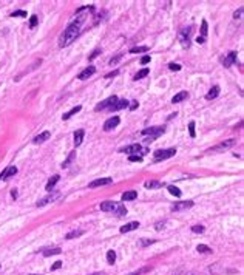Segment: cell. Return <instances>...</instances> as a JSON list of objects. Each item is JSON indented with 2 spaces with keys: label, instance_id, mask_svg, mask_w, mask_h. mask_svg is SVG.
<instances>
[{
  "label": "cell",
  "instance_id": "obj_38",
  "mask_svg": "<svg viewBox=\"0 0 244 275\" xmlns=\"http://www.w3.org/2000/svg\"><path fill=\"white\" fill-rule=\"evenodd\" d=\"M128 161H131V162H141L142 161V156H141V155H131V156L128 158Z\"/></svg>",
  "mask_w": 244,
  "mask_h": 275
},
{
  "label": "cell",
  "instance_id": "obj_43",
  "mask_svg": "<svg viewBox=\"0 0 244 275\" xmlns=\"http://www.w3.org/2000/svg\"><path fill=\"white\" fill-rule=\"evenodd\" d=\"M62 268V261H56L53 266H51V271H57V269H60Z\"/></svg>",
  "mask_w": 244,
  "mask_h": 275
},
{
  "label": "cell",
  "instance_id": "obj_3",
  "mask_svg": "<svg viewBox=\"0 0 244 275\" xmlns=\"http://www.w3.org/2000/svg\"><path fill=\"white\" fill-rule=\"evenodd\" d=\"M164 132H165L164 127H150V128L142 130V135L144 136H155V138H158L159 135H162Z\"/></svg>",
  "mask_w": 244,
  "mask_h": 275
},
{
  "label": "cell",
  "instance_id": "obj_25",
  "mask_svg": "<svg viewBox=\"0 0 244 275\" xmlns=\"http://www.w3.org/2000/svg\"><path fill=\"white\" fill-rule=\"evenodd\" d=\"M60 252H62L60 247H54V249H47V250H43L42 255H43V256H51V255H59Z\"/></svg>",
  "mask_w": 244,
  "mask_h": 275
},
{
  "label": "cell",
  "instance_id": "obj_21",
  "mask_svg": "<svg viewBox=\"0 0 244 275\" xmlns=\"http://www.w3.org/2000/svg\"><path fill=\"white\" fill-rule=\"evenodd\" d=\"M136 196H138V192L136 190L125 192V193H122V201H133V199H136Z\"/></svg>",
  "mask_w": 244,
  "mask_h": 275
},
{
  "label": "cell",
  "instance_id": "obj_31",
  "mask_svg": "<svg viewBox=\"0 0 244 275\" xmlns=\"http://www.w3.org/2000/svg\"><path fill=\"white\" fill-rule=\"evenodd\" d=\"M196 250L200 252V253H212V249H210L209 246H205V244H198Z\"/></svg>",
  "mask_w": 244,
  "mask_h": 275
},
{
  "label": "cell",
  "instance_id": "obj_54",
  "mask_svg": "<svg viewBox=\"0 0 244 275\" xmlns=\"http://www.w3.org/2000/svg\"><path fill=\"white\" fill-rule=\"evenodd\" d=\"M30 275H37V274H30Z\"/></svg>",
  "mask_w": 244,
  "mask_h": 275
},
{
  "label": "cell",
  "instance_id": "obj_32",
  "mask_svg": "<svg viewBox=\"0 0 244 275\" xmlns=\"http://www.w3.org/2000/svg\"><path fill=\"white\" fill-rule=\"evenodd\" d=\"M168 192H170V193L173 195V196H176V198H179L181 195H182V192H181L178 187H175V186H168Z\"/></svg>",
  "mask_w": 244,
  "mask_h": 275
},
{
  "label": "cell",
  "instance_id": "obj_15",
  "mask_svg": "<svg viewBox=\"0 0 244 275\" xmlns=\"http://www.w3.org/2000/svg\"><path fill=\"white\" fill-rule=\"evenodd\" d=\"M127 107H128V100H125V99H121L119 100V99H117L116 104L110 110H111V111H117V110H122V108H127Z\"/></svg>",
  "mask_w": 244,
  "mask_h": 275
},
{
  "label": "cell",
  "instance_id": "obj_47",
  "mask_svg": "<svg viewBox=\"0 0 244 275\" xmlns=\"http://www.w3.org/2000/svg\"><path fill=\"white\" fill-rule=\"evenodd\" d=\"M241 14H243V8H240L238 11H235L233 17H235V19H241Z\"/></svg>",
  "mask_w": 244,
  "mask_h": 275
},
{
  "label": "cell",
  "instance_id": "obj_28",
  "mask_svg": "<svg viewBox=\"0 0 244 275\" xmlns=\"http://www.w3.org/2000/svg\"><path fill=\"white\" fill-rule=\"evenodd\" d=\"M57 196H59L57 193H56V195H51V196H47V198H43V199L37 201V204H36V206H37V207H42V206H45V204H48V203H50V201H53L54 198H57Z\"/></svg>",
  "mask_w": 244,
  "mask_h": 275
},
{
  "label": "cell",
  "instance_id": "obj_52",
  "mask_svg": "<svg viewBox=\"0 0 244 275\" xmlns=\"http://www.w3.org/2000/svg\"><path fill=\"white\" fill-rule=\"evenodd\" d=\"M11 196H13V198H17V190H13V192H11Z\"/></svg>",
  "mask_w": 244,
  "mask_h": 275
},
{
  "label": "cell",
  "instance_id": "obj_34",
  "mask_svg": "<svg viewBox=\"0 0 244 275\" xmlns=\"http://www.w3.org/2000/svg\"><path fill=\"white\" fill-rule=\"evenodd\" d=\"M113 213H116L117 216H124V215H127V209H125L122 204H119V206H117V209L114 210Z\"/></svg>",
  "mask_w": 244,
  "mask_h": 275
},
{
  "label": "cell",
  "instance_id": "obj_46",
  "mask_svg": "<svg viewBox=\"0 0 244 275\" xmlns=\"http://www.w3.org/2000/svg\"><path fill=\"white\" fill-rule=\"evenodd\" d=\"M138 100H131V104H128V107H130V110H136L138 108Z\"/></svg>",
  "mask_w": 244,
  "mask_h": 275
},
{
  "label": "cell",
  "instance_id": "obj_18",
  "mask_svg": "<svg viewBox=\"0 0 244 275\" xmlns=\"http://www.w3.org/2000/svg\"><path fill=\"white\" fill-rule=\"evenodd\" d=\"M187 97H188V93H187V91H181V93H178V94L173 96L171 102H173V104H179V102H182V100H185Z\"/></svg>",
  "mask_w": 244,
  "mask_h": 275
},
{
  "label": "cell",
  "instance_id": "obj_23",
  "mask_svg": "<svg viewBox=\"0 0 244 275\" xmlns=\"http://www.w3.org/2000/svg\"><path fill=\"white\" fill-rule=\"evenodd\" d=\"M59 179H60V176H59V175H54V176H53V178H51V179L47 182V187H45V189H47L48 192H51V190L54 189V186L57 184V181H59Z\"/></svg>",
  "mask_w": 244,
  "mask_h": 275
},
{
  "label": "cell",
  "instance_id": "obj_29",
  "mask_svg": "<svg viewBox=\"0 0 244 275\" xmlns=\"http://www.w3.org/2000/svg\"><path fill=\"white\" fill-rule=\"evenodd\" d=\"M148 73H150V71H148V68H142L141 71H138L136 74H134V77H133V79H134V80H139V79H142V77H145V76L148 74Z\"/></svg>",
  "mask_w": 244,
  "mask_h": 275
},
{
  "label": "cell",
  "instance_id": "obj_48",
  "mask_svg": "<svg viewBox=\"0 0 244 275\" xmlns=\"http://www.w3.org/2000/svg\"><path fill=\"white\" fill-rule=\"evenodd\" d=\"M150 62V56H144L142 59H141V63L142 65H145V63H148Z\"/></svg>",
  "mask_w": 244,
  "mask_h": 275
},
{
  "label": "cell",
  "instance_id": "obj_39",
  "mask_svg": "<svg viewBox=\"0 0 244 275\" xmlns=\"http://www.w3.org/2000/svg\"><path fill=\"white\" fill-rule=\"evenodd\" d=\"M188 133H190L192 138L196 136V133H195V122H190V124H188Z\"/></svg>",
  "mask_w": 244,
  "mask_h": 275
},
{
  "label": "cell",
  "instance_id": "obj_10",
  "mask_svg": "<svg viewBox=\"0 0 244 275\" xmlns=\"http://www.w3.org/2000/svg\"><path fill=\"white\" fill-rule=\"evenodd\" d=\"M142 149H141V145L139 144H131V145H127V147H124V149H121L119 152H122V153H127V155H138V152H141Z\"/></svg>",
  "mask_w": 244,
  "mask_h": 275
},
{
  "label": "cell",
  "instance_id": "obj_24",
  "mask_svg": "<svg viewBox=\"0 0 244 275\" xmlns=\"http://www.w3.org/2000/svg\"><path fill=\"white\" fill-rule=\"evenodd\" d=\"M80 108H82V107H80V105H76L74 108H71V110H70V111H68V113H65L64 116H62V119H64V121H67V119H70V117H71V116H73V114L79 113V111H80Z\"/></svg>",
  "mask_w": 244,
  "mask_h": 275
},
{
  "label": "cell",
  "instance_id": "obj_44",
  "mask_svg": "<svg viewBox=\"0 0 244 275\" xmlns=\"http://www.w3.org/2000/svg\"><path fill=\"white\" fill-rule=\"evenodd\" d=\"M121 57H122V56H121V54H117V56H116V57H113V59L110 60V65H116V63H117V62H119V60H121Z\"/></svg>",
  "mask_w": 244,
  "mask_h": 275
},
{
  "label": "cell",
  "instance_id": "obj_49",
  "mask_svg": "<svg viewBox=\"0 0 244 275\" xmlns=\"http://www.w3.org/2000/svg\"><path fill=\"white\" fill-rule=\"evenodd\" d=\"M99 53H101V50H96V51H93V54L90 56V60H93L96 56H99Z\"/></svg>",
  "mask_w": 244,
  "mask_h": 275
},
{
  "label": "cell",
  "instance_id": "obj_26",
  "mask_svg": "<svg viewBox=\"0 0 244 275\" xmlns=\"http://www.w3.org/2000/svg\"><path fill=\"white\" fill-rule=\"evenodd\" d=\"M80 235H84V230H82V229H77V230L68 232L65 238H67V240H73V238H77V236H80Z\"/></svg>",
  "mask_w": 244,
  "mask_h": 275
},
{
  "label": "cell",
  "instance_id": "obj_11",
  "mask_svg": "<svg viewBox=\"0 0 244 275\" xmlns=\"http://www.w3.org/2000/svg\"><path fill=\"white\" fill-rule=\"evenodd\" d=\"M16 173H17V167L16 166H10V167H6L2 173H0V179H8V178L14 176Z\"/></svg>",
  "mask_w": 244,
  "mask_h": 275
},
{
  "label": "cell",
  "instance_id": "obj_1",
  "mask_svg": "<svg viewBox=\"0 0 244 275\" xmlns=\"http://www.w3.org/2000/svg\"><path fill=\"white\" fill-rule=\"evenodd\" d=\"M85 20V16H79L74 22H71L68 25V28L60 34L59 37V47L64 48V47H68L70 43H73L76 40V37L80 34V26H82V22Z\"/></svg>",
  "mask_w": 244,
  "mask_h": 275
},
{
  "label": "cell",
  "instance_id": "obj_5",
  "mask_svg": "<svg viewBox=\"0 0 244 275\" xmlns=\"http://www.w3.org/2000/svg\"><path fill=\"white\" fill-rule=\"evenodd\" d=\"M190 31H192V28H187V30L179 33V40H181V45H182L184 48L190 47V37H188V36H190Z\"/></svg>",
  "mask_w": 244,
  "mask_h": 275
},
{
  "label": "cell",
  "instance_id": "obj_50",
  "mask_svg": "<svg viewBox=\"0 0 244 275\" xmlns=\"http://www.w3.org/2000/svg\"><path fill=\"white\" fill-rule=\"evenodd\" d=\"M196 42L200 43V45H202V43L205 42V39H204V37H201V36H198V37H196Z\"/></svg>",
  "mask_w": 244,
  "mask_h": 275
},
{
  "label": "cell",
  "instance_id": "obj_33",
  "mask_svg": "<svg viewBox=\"0 0 244 275\" xmlns=\"http://www.w3.org/2000/svg\"><path fill=\"white\" fill-rule=\"evenodd\" d=\"M150 271H151L150 266H145V268H141V269L134 271V272H131V274H128V275H142V274H147V272H150Z\"/></svg>",
  "mask_w": 244,
  "mask_h": 275
},
{
  "label": "cell",
  "instance_id": "obj_36",
  "mask_svg": "<svg viewBox=\"0 0 244 275\" xmlns=\"http://www.w3.org/2000/svg\"><path fill=\"white\" fill-rule=\"evenodd\" d=\"M192 232H195V233H202V232H204V226H201V224L192 226Z\"/></svg>",
  "mask_w": 244,
  "mask_h": 275
},
{
  "label": "cell",
  "instance_id": "obj_40",
  "mask_svg": "<svg viewBox=\"0 0 244 275\" xmlns=\"http://www.w3.org/2000/svg\"><path fill=\"white\" fill-rule=\"evenodd\" d=\"M36 25H37V16H31V19H30V26H31V28H34Z\"/></svg>",
  "mask_w": 244,
  "mask_h": 275
},
{
  "label": "cell",
  "instance_id": "obj_35",
  "mask_svg": "<svg viewBox=\"0 0 244 275\" xmlns=\"http://www.w3.org/2000/svg\"><path fill=\"white\" fill-rule=\"evenodd\" d=\"M145 51H148V48H147V47H134V48H131V50H130V54H136V53H145Z\"/></svg>",
  "mask_w": 244,
  "mask_h": 275
},
{
  "label": "cell",
  "instance_id": "obj_9",
  "mask_svg": "<svg viewBox=\"0 0 244 275\" xmlns=\"http://www.w3.org/2000/svg\"><path fill=\"white\" fill-rule=\"evenodd\" d=\"M192 206H193V201H179V203L171 206V210H173V212H179V210L190 209Z\"/></svg>",
  "mask_w": 244,
  "mask_h": 275
},
{
  "label": "cell",
  "instance_id": "obj_20",
  "mask_svg": "<svg viewBox=\"0 0 244 275\" xmlns=\"http://www.w3.org/2000/svg\"><path fill=\"white\" fill-rule=\"evenodd\" d=\"M84 136H85V132H84V130H77V132H74V145H76V147L82 144Z\"/></svg>",
  "mask_w": 244,
  "mask_h": 275
},
{
  "label": "cell",
  "instance_id": "obj_19",
  "mask_svg": "<svg viewBox=\"0 0 244 275\" xmlns=\"http://www.w3.org/2000/svg\"><path fill=\"white\" fill-rule=\"evenodd\" d=\"M144 186H145L147 189H161L162 186H164V182L151 179V181H145V184H144Z\"/></svg>",
  "mask_w": 244,
  "mask_h": 275
},
{
  "label": "cell",
  "instance_id": "obj_17",
  "mask_svg": "<svg viewBox=\"0 0 244 275\" xmlns=\"http://www.w3.org/2000/svg\"><path fill=\"white\" fill-rule=\"evenodd\" d=\"M50 136H51L50 132H43V133H40V135H37V136L34 138V144H42V142H45L47 139H50Z\"/></svg>",
  "mask_w": 244,
  "mask_h": 275
},
{
  "label": "cell",
  "instance_id": "obj_4",
  "mask_svg": "<svg viewBox=\"0 0 244 275\" xmlns=\"http://www.w3.org/2000/svg\"><path fill=\"white\" fill-rule=\"evenodd\" d=\"M116 100H117V97H116V96L113 94V96H110V97H108V99H105V100H104V102H101V104H99V105H96V108H94V110H96V111H99V110H105V108H111V107H113V105L116 104Z\"/></svg>",
  "mask_w": 244,
  "mask_h": 275
},
{
  "label": "cell",
  "instance_id": "obj_45",
  "mask_svg": "<svg viewBox=\"0 0 244 275\" xmlns=\"http://www.w3.org/2000/svg\"><path fill=\"white\" fill-rule=\"evenodd\" d=\"M117 74H119V70H114L113 73H108V74H107L105 77H107V79H113V77H114V76H117Z\"/></svg>",
  "mask_w": 244,
  "mask_h": 275
},
{
  "label": "cell",
  "instance_id": "obj_53",
  "mask_svg": "<svg viewBox=\"0 0 244 275\" xmlns=\"http://www.w3.org/2000/svg\"><path fill=\"white\" fill-rule=\"evenodd\" d=\"M93 275H102V274H93Z\"/></svg>",
  "mask_w": 244,
  "mask_h": 275
},
{
  "label": "cell",
  "instance_id": "obj_27",
  "mask_svg": "<svg viewBox=\"0 0 244 275\" xmlns=\"http://www.w3.org/2000/svg\"><path fill=\"white\" fill-rule=\"evenodd\" d=\"M74 158H76V152H71V153L68 155V158H67L64 162H62V169H67V167L70 166V164L73 162V159H74Z\"/></svg>",
  "mask_w": 244,
  "mask_h": 275
},
{
  "label": "cell",
  "instance_id": "obj_7",
  "mask_svg": "<svg viewBox=\"0 0 244 275\" xmlns=\"http://www.w3.org/2000/svg\"><path fill=\"white\" fill-rule=\"evenodd\" d=\"M111 182H113V179H111V178H99V179H94V181L90 182L88 187H90V189H96V187L108 186V184H111Z\"/></svg>",
  "mask_w": 244,
  "mask_h": 275
},
{
  "label": "cell",
  "instance_id": "obj_8",
  "mask_svg": "<svg viewBox=\"0 0 244 275\" xmlns=\"http://www.w3.org/2000/svg\"><path fill=\"white\" fill-rule=\"evenodd\" d=\"M235 142H237V139H227V141H224V142H221L218 145H215V147H212L209 152H221V150H225V149L232 147Z\"/></svg>",
  "mask_w": 244,
  "mask_h": 275
},
{
  "label": "cell",
  "instance_id": "obj_51",
  "mask_svg": "<svg viewBox=\"0 0 244 275\" xmlns=\"http://www.w3.org/2000/svg\"><path fill=\"white\" fill-rule=\"evenodd\" d=\"M164 224H165V221H162V223H158V224H156V230H161V229L164 227Z\"/></svg>",
  "mask_w": 244,
  "mask_h": 275
},
{
  "label": "cell",
  "instance_id": "obj_30",
  "mask_svg": "<svg viewBox=\"0 0 244 275\" xmlns=\"http://www.w3.org/2000/svg\"><path fill=\"white\" fill-rule=\"evenodd\" d=\"M116 261V252L114 250H108L107 252V263L108 264H114Z\"/></svg>",
  "mask_w": 244,
  "mask_h": 275
},
{
  "label": "cell",
  "instance_id": "obj_6",
  "mask_svg": "<svg viewBox=\"0 0 244 275\" xmlns=\"http://www.w3.org/2000/svg\"><path fill=\"white\" fill-rule=\"evenodd\" d=\"M119 122H121L119 116H111L110 119H107V121H105V124H104V130H105V132H110V130H113L114 127L119 125Z\"/></svg>",
  "mask_w": 244,
  "mask_h": 275
},
{
  "label": "cell",
  "instance_id": "obj_14",
  "mask_svg": "<svg viewBox=\"0 0 244 275\" xmlns=\"http://www.w3.org/2000/svg\"><path fill=\"white\" fill-rule=\"evenodd\" d=\"M139 227V223L138 221H131V223H127L125 226L121 227V233H127V232H131V230H136Z\"/></svg>",
  "mask_w": 244,
  "mask_h": 275
},
{
  "label": "cell",
  "instance_id": "obj_42",
  "mask_svg": "<svg viewBox=\"0 0 244 275\" xmlns=\"http://www.w3.org/2000/svg\"><path fill=\"white\" fill-rule=\"evenodd\" d=\"M11 16L13 17H26V13L25 11H14Z\"/></svg>",
  "mask_w": 244,
  "mask_h": 275
},
{
  "label": "cell",
  "instance_id": "obj_2",
  "mask_svg": "<svg viewBox=\"0 0 244 275\" xmlns=\"http://www.w3.org/2000/svg\"><path fill=\"white\" fill-rule=\"evenodd\" d=\"M176 155V149H167V150H156L155 152V162L158 161H164V159H168L171 156Z\"/></svg>",
  "mask_w": 244,
  "mask_h": 275
},
{
  "label": "cell",
  "instance_id": "obj_37",
  "mask_svg": "<svg viewBox=\"0 0 244 275\" xmlns=\"http://www.w3.org/2000/svg\"><path fill=\"white\" fill-rule=\"evenodd\" d=\"M201 37H204L205 39V36H207V22L205 20H202V23H201Z\"/></svg>",
  "mask_w": 244,
  "mask_h": 275
},
{
  "label": "cell",
  "instance_id": "obj_41",
  "mask_svg": "<svg viewBox=\"0 0 244 275\" xmlns=\"http://www.w3.org/2000/svg\"><path fill=\"white\" fill-rule=\"evenodd\" d=\"M168 68H170L171 71H179V70H181V65H179V63H170Z\"/></svg>",
  "mask_w": 244,
  "mask_h": 275
},
{
  "label": "cell",
  "instance_id": "obj_22",
  "mask_svg": "<svg viewBox=\"0 0 244 275\" xmlns=\"http://www.w3.org/2000/svg\"><path fill=\"white\" fill-rule=\"evenodd\" d=\"M218 94H220V87L218 85H215V87H212V90L209 91V93L205 94V99H215V97H218Z\"/></svg>",
  "mask_w": 244,
  "mask_h": 275
},
{
  "label": "cell",
  "instance_id": "obj_13",
  "mask_svg": "<svg viewBox=\"0 0 244 275\" xmlns=\"http://www.w3.org/2000/svg\"><path fill=\"white\" fill-rule=\"evenodd\" d=\"M117 203H113V201H104V203L101 204V210H104V212H114V210L117 209Z\"/></svg>",
  "mask_w": 244,
  "mask_h": 275
},
{
  "label": "cell",
  "instance_id": "obj_12",
  "mask_svg": "<svg viewBox=\"0 0 244 275\" xmlns=\"http://www.w3.org/2000/svg\"><path fill=\"white\" fill-rule=\"evenodd\" d=\"M94 73H96V68H94L93 65H90V67H87V68H85L84 71H80L77 77H79L80 80H85V79H88L90 76H93Z\"/></svg>",
  "mask_w": 244,
  "mask_h": 275
},
{
  "label": "cell",
  "instance_id": "obj_16",
  "mask_svg": "<svg viewBox=\"0 0 244 275\" xmlns=\"http://www.w3.org/2000/svg\"><path fill=\"white\" fill-rule=\"evenodd\" d=\"M235 62H237V53H235V51H230V53H229V56L222 60L224 67H230L232 63H235Z\"/></svg>",
  "mask_w": 244,
  "mask_h": 275
}]
</instances>
